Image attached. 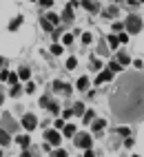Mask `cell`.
I'll list each match as a JSON object with an SVG mask.
<instances>
[{
    "mask_svg": "<svg viewBox=\"0 0 144 157\" xmlns=\"http://www.w3.org/2000/svg\"><path fill=\"white\" fill-rule=\"evenodd\" d=\"M115 62H118V64H120V67H126V64H129V62H131V60H129V56H126V53H118V58H115Z\"/></svg>",
    "mask_w": 144,
    "mask_h": 157,
    "instance_id": "10",
    "label": "cell"
},
{
    "mask_svg": "<svg viewBox=\"0 0 144 157\" xmlns=\"http://www.w3.org/2000/svg\"><path fill=\"white\" fill-rule=\"evenodd\" d=\"M111 111L122 122L144 120V73H124L111 95Z\"/></svg>",
    "mask_w": 144,
    "mask_h": 157,
    "instance_id": "1",
    "label": "cell"
},
{
    "mask_svg": "<svg viewBox=\"0 0 144 157\" xmlns=\"http://www.w3.org/2000/svg\"><path fill=\"white\" fill-rule=\"evenodd\" d=\"M45 20H49L51 25H58V16H56V13H51V11L47 13V18H45Z\"/></svg>",
    "mask_w": 144,
    "mask_h": 157,
    "instance_id": "22",
    "label": "cell"
},
{
    "mask_svg": "<svg viewBox=\"0 0 144 157\" xmlns=\"http://www.w3.org/2000/svg\"><path fill=\"white\" fill-rule=\"evenodd\" d=\"M115 133H118V135H124V137H129V135H131V128H129V126H118Z\"/></svg>",
    "mask_w": 144,
    "mask_h": 157,
    "instance_id": "17",
    "label": "cell"
},
{
    "mask_svg": "<svg viewBox=\"0 0 144 157\" xmlns=\"http://www.w3.org/2000/svg\"><path fill=\"white\" fill-rule=\"evenodd\" d=\"M109 69H111V71H113V73H115V71H120V69H122V67H120V64H118V62H115V60H113V62H111V64H109Z\"/></svg>",
    "mask_w": 144,
    "mask_h": 157,
    "instance_id": "26",
    "label": "cell"
},
{
    "mask_svg": "<svg viewBox=\"0 0 144 157\" xmlns=\"http://www.w3.org/2000/svg\"><path fill=\"white\" fill-rule=\"evenodd\" d=\"M64 18H67V20H73V11H71V7H67V11H64Z\"/></svg>",
    "mask_w": 144,
    "mask_h": 157,
    "instance_id": "31",
    "label": "cell"
},
{
    "mask_svg": "<svg viewBox=\"0 0 144 157\" xmlns=\"http://www.w3.org/2000/svg\"><path fill=\"white\" fill-rule=\"evenodd\" d=\"M115 13H118V9H115V7H111V9H107V11H104V16H109V18H113Z\"/></svg>",
    "mask_w": 144,
    "mask_h": 157,
    "instance_id": "25",
    "label": "cell"
},
{
    "mask_svg": "<svg viewBox=\"0 0 144 157\" xmlns=\"http://www.w3.org/2000/svg\"><path fill=\"white\" fill-rule=\"evenodd\" d=\"M140 2H144V0H140Z\"/></svg>",
    "mask_w": 144,
    "mask_h": 157,
    "instance_id": "44",
    "label": "cell"
},
{
    "mask_svg": "<svg viewBox=\"0 0 144 157\" xmlns=\"http://www.w3.org/2000/svg\"><path fill=\"white\" fill-rule=\"evenodd\" d=\"M42 27H45V29L49 31V33H51V31H53V25H51L49 20H42Z\"/></svg>",
    "mask_w": 144,
    "mask_h": 157,
    "instance_id": "28",
    "label": "cell"
},
{
    "mask_svg": "<svg viewBox=\"0 0 144 157\" xmlns=\"http://www.w3.org/2000/svg\"><path fill=\"white\" fill-rule=\"evenodd\" d=\"M9 142H11V137L7 135V131H2V128H0V146H7Z\"/></svg>",
    "mask_w": 144,
    "mask_h": 157,
    "instance_id": "14",
    "label": "cell"
},
{
    "mask_svg": "<svg viewBox=\"0 0 144 157\" xmlns=\"http://www.w3.org/2000/svg\"><path fill=\"white\" fill-rule=\"evenodd\" d=\"M18 73H9V78H7V82H9V84H18Z\"/></svg>",
    "mask_w": 144,
    "mask_h": 157,
    "instance_id": "19",
    "label": "cell"
},
{
    "mask_svg": "<svg viewBox=\"0 0 144 157\" xmlns=\"http://www.w3.org/2000/svg\"><path fill=\"white\" fill-rule=\"evenodd\" d=\"M5 102V95H2V93H0V104H2Z\"/></svg>",
    "mask_w": 144,
    "mask_h": 157,
    "instance_id": "42",
    "label": "cell"
},
{
    "mask_svg": "<svg viewBox=\"0 0 144 157\" xmlns=\"http://www.w3.org/2000/svg\"><path fill=\"white\" fill-rule=\"evenodd\" d=\"M91 69H93V71H100V62L98 60H91V64H89Z\"/></svg>",
    "mask_w": 144,
    "mask_h": 157,
    "instance_id": "30",
    "label": "cell"
},
{
    "mask_svg": "<svg viewBox=\"0 0 144 157\" xmlns=\"http://www.w3.org/2000/svg\"><path fill=\"white\" fill-rule=\"evenodd\" d=\"M82 42L89 44V42H91V33H82Z\"/></svg>",
    "mask_w": 144,
    "mask_h": 157,
    "instance_id": "32",
    "label": "cell"
},
{
    "mask_svg": "<svg viewBox=\"0 0 144 157\" xmlns=\"http://www.w3.org/2000/svg\"><path fill=\"white\" fill-rule=\"evenodd\" d=\"M73 113H76V115H80V117H82V113H84V106H82V104H76Z\"/></svg>",
    "mask_w": 144,
    "mask_h": 157,
    "instance_id": "24",
    "label": "cell"
},
{
    "mask_svg": "<svg viewBox=\"0 0 144 157\" xmlns=\"http://www.w3.org/2000/svg\"><path fill=\"white\" fill-rule=\"evenodd\" d=\"M51 53H53V56H60V53H62V47H60V44H51Z\"/></svg>",
    "mask_w": 144,
    "mask_h": 157,
    "instance_id": "23",
    "label": "cell"
},
{
    "mask_svg": "<svg viewBox=\"0 0 144 157\" xmlns=\"http://www.w3.org/2000/svg\"><path fill=\"white\" fill-rule=\"evenodd\" d=\"M111 80H113V71H111V69H104V71H100V73H98L95 84H102V82H111Z\"/></svg>",
    "mask_w": 144,
    "mask_h": 157,
    "instance_id": "6",
    "label": "cell"
},
{
    "mask_svg": "<svg viewBox=\"0 0 144 157\" xmlns=\"http://www.w3.org/2000/svg\"><path fill=\"white\" fill-rule=\"evenodd\" d=\"M7 78H9V71L2 69V71H0V80H7Z\"/></svg>",
    "mask_w": 144,
    "mask_h": 157,
    "instance_id": "35",
    "label": "cell"
},
{
    "mask_svg": "<svg viewBox=\"0 0 144 157\" xmlns=\"http://www.w3.org/2000/svg\"><path fill=\"white\" fill-rule=\"evenodd\" d=\"M84 157H95V153L91 151V148H84Z\"/></svg>",
    "mask_w": 144,
    "mask_h": 157,
    "instance_id": "37",
    "label": "cell"
},
{
    "mask_svg": "<svg viewBox=\"0 0 144 157\" xmlns=\"http://www.w3.org/2000/svg\"><path fill=\"white\" fill-rule=\"evenodd\" d=\"M124 29H129L131 33H138V31L142 29V20H140L138 16H131V18H126V22H124Z\"/></svg>",
    "mask_w": 144,
    "mask_h": 157,
    "instance_id": "3",
    "label": "cell"
},
{
    "mask_svg": "<svg viewBox=\"0 0 144 157\" xmlns=\"http://www.w3.org/2000/svg\"><path fill=\"white\" fill-rule=\"evenodd\" d=\"M40 5H42V7H51L53 2H51V0H40Z\"/></svg>",
    "mask_w": 144,
    "mask_h": 157,
    "instance_id": "39",
    "label": "cell"
},
{
    "mask_svg": "<svg viewBox=\"0 0 144 157\" xmlns=\"http://www.w3.org/2000/svg\"><path fill=\"white\" fill-rule=\"evenodd\" d=\"M64 137H73V135H76V126H73V124H64Z\"/></svg>",
    "mask_w": 144,
    "mask_h": 157,
    "instance_id": "12",
    "label": "cell"
},
{
    "mask_svg": "<svg viewBox=\"0 0 144 157\" xmlns=\"http://www.w3.org/2000/svg\"><path fill=\"white\" fill-rule=\"evenodd\" d=\"M18 78H20V80H25V82L31 78V71H29V67H22V69H20V71H18Z\"/></svg>",
    "mask_w": 144,
    "mask_h": 157,
    "instance_id": "8",
    "label": "cell"
},
{
    "mask_svg": "<svg viewBox=\"0 0 144 157\" xmlns=\"http://www.w3.org/2000/svg\"><path fill=\"white\" fill-rule=\"evenodd\" d=\"M53 155H56V157H67V151H60V148H58Z\"/></svg>",
    "mask_w": 144,
    "mask_h": 157,
    "instance_id": "36",
    "label": "cell"
},
{
    "mask_svg": "<svg viewBox=\"0 0 144 157\" xmlns=\"http://www.w3.org/2000/svg\"><path fill=\"white\" fill-rule=\"evenodd\" d=\"M62 42H64V44H67V47H69V44H71V42H73V36H71V33H67V36H64V38H62Z\"/></svg>",
    "mask_w": 144,
    "mask_h": 157,
    "instance_id": "27",
    "label": "cell"
},
{
    "mask_svg": "<svg viewBox=\"0 0 144 157\" xmlns=\"http://www.w3.org/2000/svg\"><path fill=\"white\" fill-rule=\"evenodd\" d=\"M133 157H138V155H133Z\"/></svg>",
    "mask_w": 144,
    "mask_h": 157,
    "instance_id": "45",
    "label": "cell"
},
{
    "mask_svg": "<svg viewBox=\"0 0 144 157\" xmlns=\"http://www.w3.org/2000/svg\"><path fill=\"white\" fill-rule=\"evenodd\" d=\"M60 140H62V135H60L56 128H47V131H45V142H47L49 146H58Z\"/></svg>",
    "mask_w": 144,
    "mask_h": 157,
    "instance_id": "2",
    "label": "cell"
},
{
    "mask_svg": "<svg viewBox=\"0 0 144 157\" xmlns=\"http://www.w3.org/2000/svg\"><path fill=\"white\" fill-rule=\"evenodd\" d=\"M0 157H2V151H0Z\"/></svg>",
    "mask_w": 144,
    "mask_h": 157,
    "instance_id": "43",
    "label": "cell"
},
{
    "mask_svg": "<svg viewBox=\"0 0 144 157\" xmlns=\"http://www.w3.org/2000/svg\"><path fill=\"white\" fill-rule=\"evenodd\" d=\"M20 157H31V155H29V151H25L22 155H20Z\"/></svg>",
    "mask_w": 144,
    "mask_h": 157,
    "instance_id": "41",
    "label": "cell"
},
{
    "mask_svg": "<svg viewBox=\"0 0 144 157\" xmlns=\"http://www.w3.org/2000/svg\"><path fill=\"white\" fill-rule=\"evenodd\" d=\"M22 126H25L27 131H33V128L38 126V117H36L33 113H27L25 117H22Z\"/></svg>",
    "mask_w": 144,
    "mask_h": 157,
    "instance_id": "4",
    "label": "cell"
},
{
    "mask_svg": "<svg viewBox=\"0 0 144 157\" xmlns=\"http://www.w3.org/2000/svg\"><path fill=\"white\" fill-rule=\"evenodd\" d=\"M118 36H109V44H111V49H118Z\"/></svg>",
    "mask_w": 144,
    "mask_h": 157,
    "instance_id": "20",
    "label": "cell"
},
{
    "mask_svg": "<svg viewBox=\"0 0 144 157\" xmlns=\"http://www.w3.org/2000/svg\"><path fill=\"white\" fill-rule=\"evenodd\" d=\"M36 91V84H31V82L27 80V93H33Z\"/></svg>",
    "mask_w": 144,
    "mask_h": 157,
    "instance_id": "33",
    "label": "cell"
},
{
    "mask_svg": "<svg viewBox=\"0 0 144 157\" xmlns=\"http://www.w3.org/2000/svg\"><path fill=\"white\" fill-rule=\"evenodd\" d=\"M124 146H126V148H131V146H133V137H126V142H124Z\"/></svg>",
    "mask_w": 144,
    "mask_h": 157,
    "instance_id": "38",
    "label": "cell"
},
{
    "mask_svg": "<svg viewBox=\"0 0 144 157\" xmlns=\"http://www.w3.org/2000/svg\"><path fill=\"white\" fill-rule=\"evenodd\" d=\"M104 126H107V122H104V120H95V122H93V131H95V133H100Z\"/></svg>",
    "mask_w": 144,
    "mask_h": 157,
    "instance_id": "16",
    "label": "cell"
},
{
    "mask_svg": "<svg viewBox=\"0 0 144 157\" xmlns=\"http://www.w3.org/2000/svg\"><path fill=\"white\" fill-rule=\"evenodd\" d=\"M76 86H78V91H87V89H89V80H87L84 75L78 78V84H76Z\"/></svg>",
    "mask_w": 144,
    "mask_h": 157,
    "instance_id": "9",
    "label": "cell"
},
{
    "mask_svg": "<svg viewBox=\"0 0 144 157\" xmlns=\"http://www.w3.org/2000/svg\"><path fill=\"white\" fill-rule=\"evenodd\" d=\"M53 89L58 91V93H69L71 89L67 86V84H62V82H60V80H56V84H53Z\"/></svg>",
    "mask_w": 144,
    "mask_h": 157,
    "instance_id": "11",
    "label": "cell"
},
{
    "mask_svg": "<svg viewBox=\"0 0 144 157\" xmlns=\"http://www.w3.org/2000/svg\"><path fill=\"white\" fill-rule=\"evenodd\" d=\"M111 29H113V31H115V33H120V31H122V29H124V25H122V22H115V25H113Z\"/></svg>",
    "mask_w": 144,
    "mask_h": 157,
    "instance_id": "29",
    "label": "cell"
},
{
    "mask_svg": "<svg viewBox=\"0 0 144 157\" xmlns=\"http://www.w3.org/2000/svg\"><path fill=\"white\" fill-rule=\"evenodd\" d=\"M20 25H22V16H16V18L11 20V22H9V29H11V31H16Z\"/></svg>",
    "mask_w": 144,
    "mask_h": 157,
    "instance_id": "13",
    "label": "cell"
},
{
    "mask_svg": "<svg viewBox=\"0 0 144 157\" xmlns=\"http://www.w3.org/2000/svg\"><path fill=\"white\" fill-rule=\"evenodd\" d=\"M80 5L84 7V9H89V11H93V13H95L98 9H100V7H98V5L93 2V0H80Z\"/></svg>",
    "mask_w": 144,
    "mask_h": 157,
    "instance_id": "7",
    "label": "cell"
},
{
    "mask_svg": "<svg viewBox=\"0 0 144 157\" xmlns=\"http://www.w3.org/2000/svg\"><path fill=\"white\" fill-rule=\"evenodd\" d=\"M5 67H7V60H5V58H0V69H5Z\"/></svg>",
    "mask_w": 144,
    "mask_h": 157,
    "instance_id": "40",
    "label": "cell"
},
{
    "mask_svg": "<svg viewBox=\"0 0 144 157\" xmlns=\"http://www.w3.org/2000/svg\"><path fill=\"white\" fill-rule=\"evenodd\" d=\"M82 115H84V117H82V122H93V117H95V113H93V111H84Z\"/></svg>",
    "mask_w": 144,
    "mask_h": 157,
    "instance_id": "18",
    "label": "cell"
},
{
    "mask_svg": "<svg viewBox=\"0 0 144 157\" xmlns=\"http://www.w3.org/2000/svg\"><path fill=\"white\" fill-rule=\"evenodd\" d=\"M76 67H78V60H76V58H69V60H67V69H71V71H73Z\"/></svg>",
    "mask_w": 144,
    "mask_h": 157,
    "instance_id": "21",
    "label": "cell"
},
{
    "mask_svg": "<svg viewBox=\"0 0 144 157\" xmlns=\"http://www.w3.org/2000/svg\"><path fill=\"white\" fill-rule=\"evenodd\" d=\"M49 102H51L49 98H42V100H40V106H42V109H47V106H49Z\"/></svg>",
    "mask_w": 144,
    "mask_h": 157,
    "instance_id": "34",
    "label": "cell"
},
{
    "mask_svg": "<svg viewBox=\"0 0 144 157\" xmlns=\"http://www.w3.org/2000/svg\"><path fill=\"white\" fill-rule=\"evenodd\" d=\"M16 142H18L20 146H25V148H27V146L31 144V137H29V135H20V137H18Z\"/></svg>",
    "mask_w": 144,
    "mask_h": 157,
    "instance_id": "15",
    "label": "cell"
},
{
    "mask_svg": "<svg viewBox=\"0 0 144 157\" xmlns=\"http://www.w3.org/2000/svg\"><path fill=\"white\" fill-rule=\"evenodd\" d=\"M76 146L78 148H91V135L89 133H82L76 137Z\"/></svg>",
    "mask_w": 144,
    "mask_h": 157,
    "instance_id": "5",
    "label": "cell"
}]
</instances>
